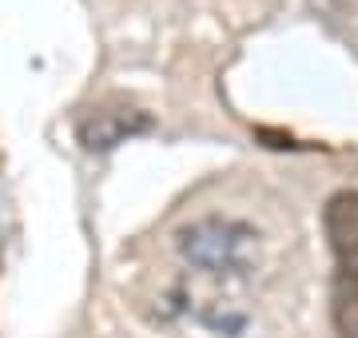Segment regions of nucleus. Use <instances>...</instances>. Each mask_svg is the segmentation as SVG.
Segmentation results:
<instances>
[{
  "label": "nucleus",
  "instance_id": "f257e3e1",
  "mask_svg": "<svg viewBox=\"0 0 358 338\" xmlns=\"http://www.w3.org/2000/svg\"><path fill=\"white\" fill-rule=\"evenodd\" d=\"M179 259L211 279H247L259 267L263 235L255 223L235 215H203L176 231Z\"/></svg>",
  "mask_w": 358,
  "mask_h": 338
},
{
  "label": "nucleus",
  "instance_id": "f03ea898",
  "mask_svg": "<svg viewBox=\"0 0 358 338\" xmlns=\"http://www.w3.org/2000/svg\"><path fill=\"white\" fill-rule=\"evenodd\" d=\"M155 128V116L136 104H100L88 116H80L76 124V143L84 152H112L120 143H128L131 135Z\"/></svg>",
  "mask_w": 358,
  "mask_h": 338
},
{
  "label": "nucleus",
  "instance_id": "20e7f679",
  "mask_svg": "<svg viewBox=\"0 0 358 338\" xmlns=\"http://www.w3.org/2000/svg\"><path fill=\"white\" fill-rule=\"evenodd\" d=\"M331 323L338 338H358V274L338 271L331 283Z\"/></svg>",
  "mask_w": 358,
  "mask_h": 338
},
{
  "label": "nucleus",
  "instance_id": "39448f33",
  "mask_svg": "<svg viewBox=\"0 0 358 338\" xmlns=\"http://www.w3.org/2000/svg\"><path fill=\"white\" fill-rule=\"evenodd\" d=\"M195 318L207 326V330H215V335H243V326H247V311L243 307H235V302H223V299H211L203 302V307H195Z\"/></svg>",
  "mask_w": 358,
  "mask_h": 338
},
{
  "label": "nucleus",
  "instance_id": "7ed1b4c3",
  "mask_svg": "<svg viewBox=\"0 0 358 338\" xmlns=\"http://www.w3.org/2000/svg\"><path fill=\"white\" fill-rule=\"evenodd\" d=\"M322 235L338 271L358 274V187H343L322 203Z\"/></svg>",
  "mask_w": 358,
  "mask_h": 338
}]
</instances>
